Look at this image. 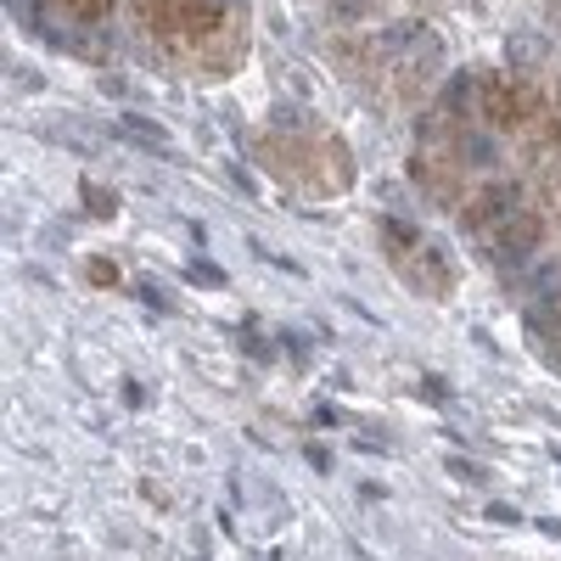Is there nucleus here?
I'll use <instances>...</instances> for the list:
<instances>
[{
  "label": "nucleus",
  "instance_id": "nucleus-1",
  "mask_svg": "<svg viewBox=\"0 0 561 561\" xmlns=\"http://www.w3.org/2000/svg\"><path fill=\"white\" fill-rule=\"evenodd\" d=\"M230 0H147V18L163 39H208L225 23Z\"/></svg>",
  "mask_w": 561,
  "mask_h": 561
},
{
  "label": "nucleus",
  "instance_id": "nucleus-2",
  "mask_svg": "<svg viewBox=\"0 0 561 561\" xmlns=\"http://www.w3.org/2000/svg\"><path fill=\"white\" fill-rule=\"evenodd\" d=\"M511 214H523V180H489L483 192L466 203L460 219H466V230H472V237H494Z\"/></svg>",
  "mask_w": 561,
  "mask_h": 561
},
{
  "label": "nucleus",
  "instance_id": "nucleus-3",
  "mask_svg": "<svg viewBox=\"0 0 561 561\" xmlns=\"http://www.w3.org/2000/svg\"><path fill=\"white\" fill-rule=\"evenodd\" d=\"M478 102H483V113H489L494 129H523L534 113H545V102L534 96L523 79H489Z\"/></svg>",
  "mask_w": 561,
  "mask_h": 561
},
{
  "label": "nucleus",
  "instance_id": "nucleus-4",
  "mask_svg": "<svg viewBox=\"0 0 561 561\" xmlns=\"http://www.w3.org/2000/svg\"><path fill=\"white\" fill-rule=\"evenodd\" d=\"M483 242H489V253H494L500 264H523V259L545 242V219L523 208V214H511V219L494 230V237H483Z\"/></svg>",
  "mask_w": 561,
  "mask_h": 561
},
{
  "label": "nucleus",
  "instance_id": "nucleus-5",
  "mask_svg": "<svg viewBox=\"0 0 561 561\" xmlns=\"http://www.w3.org/2000/svg\"><path fill=\"white\" fill-rule=\"evenodd\" d=\"M124 135L135 140V147H147L152 158H169V152H174L169 129H163L158 118H147V113H124Z\"/></svg>",
  "mask_w": 561,
  "mask_h": 561
},
{
  "label": "nucleus",
  "instance_id": "nucleus-6",
  "mask_svg": "<svg viewBox=\"0 0 561 561\" xmlns=\"http://www.w3.org/2000/svg\"><path fill=\"white\" fill-rule=\"evenodd\" d=\"M472 84H478V73H449V84H444V96H438V113L444 118H460L466 107H472Z\"/></svg>",
  "mask_w": 561,
  "mask_h": 561
},
{
  "label": "nucleus",
  "instance_id": "nucleus-7",
  "mask_svg": "<svg viewBox=\"0 0 561 561\" xmlns=\"http://www.w3.org/2000/svg\"><path fill=\"white\" fill-rule=\"evenodd\" d=\"M528 332H534V337H556V332H561V293L534 298V309H528Z\"/></svg>",
  "mask_w": 561,
  "mask_h": 561
},
{
  "label": "nucleus",
  "instance_id": "nucleus-8",
  "mask_svg": "<svg viewBox=\"0 0 561 561\" xmlns=\"http://www.w3.org/2000/svg\"><path fill=\"white\" fill-rule=\"evenodd\" d=\"M511 62H517V68L545 62V39H534L528 28H517V34H511Z\"/></svg>",
  "mask_w": 561,
  "mask_h": 561
},
{
  "label": "nucleus",
  "instance_id": "nucleus-9",
  "mask_svg": "<svg viewBox=\"0 0 561 561\" xmlns=\"http://www.w3.org/2000/svg\"><path fill=\"white\" fill-rule=\"evenodd\" d=\"M382 237H388V248H393V253H399V248H404V253H415V248H421V230H415V225H404V219H382Z\"/></svg>",
  "mask_w": 561,
  "mask_h": 561
},
{
  "label": "nucleus",
  "instance_id": "nucleus-10",
  "mask_svg": "<svg viewBox=\"0 0 561 561\" xmlns=\"http://www.w3.org/2000/svg\"><path fill=\"white\" fill-rule=\"evenodd\" d=\"M84 208L96 219H118V197L107 192V185H84Z\"/></svg>",
  "mask_w": 561,
  "mask_h": 561
},
{
  "label": "nucleus",
  "instance_id": "nucleus-11",
  "mask_svg": "<svg viewBox=\"0 0 561 561\" xmlns=\"http://www.w3.org/2000/svg\"><path fill=\"white\" fill-rule=\"evenodd\" d=\"M185 280H197V287H225V270L208 264V259H192L185 264Z\"/></svg>",
  "mask_w": 561,
  "mask_h": 561
},
{
  "label": "nucleus",
  "instance_id": "nucleus-12",
  "mask_svg": "<svg viewBox=\"0 0 561 561\" xmlns=\"http://www.w3.org/2000/svg\"><path fill=\"white\" fill-rule=\"evenodd\" d=\"M444 466H449V478H460V483H489V472L478 460H466V455H449Z\"/></svg>",
  "mask_w": 561,
  "mask_h": 561
},
{
  "label": "nucleus",
  "instance_id": "nucleus-13",
  "mask_svg": "<svg viewBox=\"0 0 561 561\" xmlns=\"http://www.w3.org/2000/svg\"><path fill=\"white\" fill-rule=\"evenodd\" d=\"M62 7L79 18V23H102L107 18V7H113V0H62Z\"/></svg>",
  "mask_w": 561,
  "mask_h": 561
},
{
  "label": "nucleus",
  "instance_id": "nucleus-14",
  "mask_svg": "<svg viewBox=\"0 0 561 561\" xmlns=\"http://www.w3.org/2000/svg\"><path fill=\"white\" fill-rule=\"evenodd\" d=\"M460 152H466V163H478V169H489V163H494V147H489L483 135H466V140H460Z\"/></svg>",
  "mask_w": 561,
  "mask_h": 561
},
{
  "label": "nucleus",
  "instance_id": "nucleus-15",
  "mask_svg": "<svg viewBox=\"0 0 561 561\" xmlns=\"http://www.w3.org/2000/svg\"><path fill=\"white\" fill-rule=\"evenodd\" d=\"M421 270H444V253L421 248ZM427 293H449V275H427Z\"/></svg>",
  "mask_w": 561,
  "mask_h": 561
},
{
  "label": "nucleus",
  "instance_id": "nucleus-16",
  "mask_svg": "<svg viewBox=\"0 0 561 561\" xmlns=\"http://www.w3.org/2000/svg\"><path fill=\"white\" fill-rule=\"evenodd\" d=\"M84 270H90V280H96V287H113V280H118V275H113V264H107V259H90V264H84Z\"/></svg>",
  "mask_w": 561,
  "mask_h": 561
},
{
  "label": "nucleus",
  "instance_id": "nucleus-17",
  "mask_svg": "<svg viewBox=\"0 0 561 561\" xmlns=\"http://www.w3.org/2000/svg\"><path fill=\"white\" fill-rule=\"evenodd\" d=\"M140 298H147V304H152V309H158V314H163V309H169V304H163V293H158V287H147V280H140Z\"/></svg>",
  "mask_w": 561,
  "mask_h": 561
},
{
  "label": "nucleus",
  "instance_id": "nucleus-18",
  "mask_svg": "<svg viewBox=\"0 0 561 561\" xmlns=\"http://www.w3.org/2000/svg\"><path fill=\"white\" fill-rule=\"evenodd\" d=\"M539 534H550V539H561V523H556V517H539Z\"/></svg>",
  "mask_w": 561,
  "mask_h": 561
},
{
  "label": "nucleus",
  "instance_id": "nucleus-19",
  "mask_svg": "<svg viewBox=\"0 0 561 561\" xmlns=\"http://www.w3.org/2000/svg\"><path fill=\"white\" fill-rule=\"evenodd\" d=\"M556 129H561V90H556Z\"/></svg>",
  "mask_w": 561,
  "mask_h": 561
}]
</instances>
